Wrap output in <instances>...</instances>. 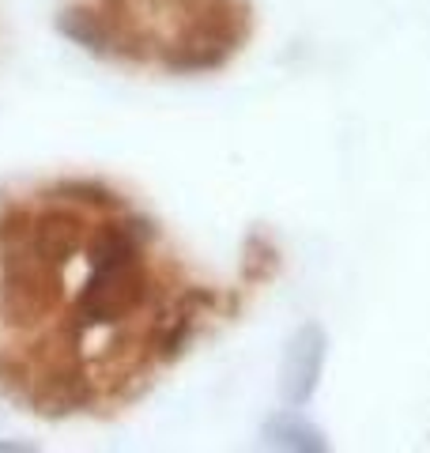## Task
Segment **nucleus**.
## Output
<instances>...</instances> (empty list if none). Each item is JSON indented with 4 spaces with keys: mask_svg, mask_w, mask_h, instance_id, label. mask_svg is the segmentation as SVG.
<instances>
[{
    "mask_svg": "<svg viewBox=\"0 0 430 453\" xmlns=\"http://www.w3.org/2000/svg\"><path fill=\"white\" fill-rule=\"evenodd\" d=\"M280 246L272 242L265 231H250L242 238V261H238V276L246 288H261V283L276 280L280 273Z\"/></svg>",
    "mask_w": 430,
    "mask_h": 453,
    "instance_id": "nucleus-9",
    "label": "nucleus"
},
{
    "mask_svg": "<svg viewBox=\"0 0 430 453\" xmlns=\"http://www.w3.org/2000/svg\"><path fill=\"white\" fill-rule=\"evenodd\" d=\"M178 276L170 280L148 253H118V257L88 261V276L76 288V295L65 306L61 329L88 344V336L110 333L121 325H133V318L151 314L170 291L178 288Z\"/></svg>",
    "mask_w": 430,
    "mask_h": 453,
    "instance_id": "nucleus-1",
    "label": "nucleus"
},
{
    "mask_svg": "<svg viewBox=\"0 0 430 453\" xmlns=\"http://www.w3.org/2000/svg\"><path fill=\"white\" fill-rule=\"evenodd\" d=\"M42 201H61L80 208L83 216L91 219H103V216H118V211L128 208L125 193L118 186H110L106 178H95V174H65V178H53L46 189H38Z\"/></svg>",
    "mask_w": 430,
    "mask_h": 453,
    "instance_id": "nucleus-7",
    "label": "nucleus"
},
{
    "mask_svg": "<svg viewBox=\"0 0 430 453\" xmlns=\"http://www.w3.org/2000/svg\"><path fill=\"white\" fill-rule=\"evenodd\" d=\"M68 306V273L31 250L0 253V325L19 336L38 333Z\"/></svg>",
    "mask_w": 430,
    "mask_h": 453,
    "instance_id": "nucleus-3",
    "label": "nucleus"
},
{
    "mask_svg": "<svg viewBox=\"0 0 430 453\" xmlns=\"http://www.w3.org/2000/svg\"><path fill=\"white\" fill-rule=\"evenodd\" d=\"M38 446L31 442H0V453H35Z\"/></svg>",
    "mask_w": 430,
    "mask_h": 453,
    "instance_id": "nucleus-12",
    "label": "nucleus"
},
{
    "mask_svg": "<svg viewBox=\"0 0 430 453\" xmlns=\"http://www.w3.org/2000/svg\"><path fill=\"white\" fill-rule=\"evenodd\" d=\"M91 216L80 208L61 204V201H42L38 196V216H35V234H31V253L57 268H72V261H83V246L91 234Z\"/></svg>",
    "mask_w": 430,
    "mask_h": 453,
    "instance_id": "nucleus-6",
    "label": "nucleus"
},
{
    "mask_svg": "<svg viewBox=\"0 0 430 453\" xmlns=\"http://www.w3.org/2000/svg\"><path fill=\"white\" fill-rule=\"evenodd\" d=\"M328 359V333L321 321H303L298 329L287 336L283 359H280V401L283 408H306L321 389Z\"/></svg>",
    "mask_w": 430,
    "mask_h": 453,
    "instance_id": "nucleus-5",
    "label": "nucleus"
},
{
    "mask_svg": "<svg viewBox=\"0 0 430 453\" xmlns=\"http://www.w3.org/2000/svg\"><path fill=\"white\" fill-rule=\"evenodd\" d=\"M31 386H35V359L31 348L16 344V348H0V401L23 404L31 401Z\"/></svg>",
    "mask_w": 430,
    "mask_h": 453,
    "instance_id": "nucleus-10",
    "label": "nucleus"
},
{
    "mask_svg": "<svg viewBox=\"0 0 430 453\" xmlns=\"http://www.w3.org/2000/svg\"><path fill=\"white\" fill-rule=\"evenodd\" d=\"M253 38L250 0H185L178 31L155 46V61L170 76L219 73Z\"/></svg>",
    "mask_w": 430,
    "mask_h": 453,
    "instance_id": "nucleus-2",
    "label": "nucleus"
},
{
    "mask_svg": "<svg viewBox=\"0 0 430 453\" xmlns=\"http://www.w3.org/2000/svg\"><path fill=\"white\" fill-rule=\"evenodd\" d=\"M53 31L98 61H155V42L136 19L110 16L95 0H76L53 16Z\"/></svg>",
    "mask_w": 430,
    "mask_h": 453,
    "instance_id": "nucleus-4",
    "label": "nucleus"
},
{
    "mask_svg": "<svg viewBox=\"0 0 430 453\" xmlns=\"http://www.w3.org/2000/svg\"><path fill=\"white\" fill-rule=\"evenodd\" d=\"M35 216H38V196L0 204V253H16V250L31 246Z\"/></svg>",
    "mask_w": 430,
    "mask_h": 453,
    "instance_id": "nucleus-11",
    "label": "nucleus"
},
{
    "mask_svg": "<svg viewBox=\"0 0 430 453\" xmlns=\"http://www.w3.org/2000/svg\"><path fill=\"white\" fill-rule=\"evenodd\" d=\"M261 442L268 449H283V453H328L333 442L328 434L310 423L298 408H280L261 423Z\"/></svg>",
    "mask_w": 430,
    "mask_h": 453,
    "instance_id": "nucleus-8",
    "label": "nucleus"
}]
</instances>
